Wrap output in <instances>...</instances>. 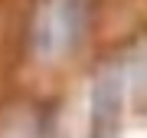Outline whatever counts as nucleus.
Listing matches in <instances>:
<instances>
[{"label": "nucleus", "instance_id": "1", "mask_svg": "<svg viewBox=\"0 0 147 138\" xmlns=\"http://www.w3.org/2000/svg\"><path fill=\"white\" fill-rule=\"evenodd\" d=\"M92 23V0H36L30 20V49L42 63H56L79 49Z\"/></svg>", "mask_w": 147, "mask_h": 138}, {"label": "nucleus", "instance_id": "2", "mask_svg": "<svg viewBox=\"0 0 147 138\" xmlns=\"http://www.w3.org/2000/svg\"><path fill=\"white\" fill-rule=\"evenodd\" d=\"M124 102V69L108 66L92 85L88 102V138H115Z\"/></svg>", "mask_w": 147, "mask_h": 138}]
</instances>
